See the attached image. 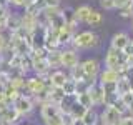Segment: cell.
I'll return each mask as SVG.
<instances>
[{
	"label": "cell",
	"instance_id": "9c48e42d",
	"mask_svg": "<svg viewBox=\"0 0 133 125\" xmlns=\"http://www.w3.org/2000/svg\"><path fill=\"white\" fill-rule=\"evenodd\" d=\"M66 78H68V75L65 72H62V70H53V72H50L47 77H45V80H47L48 87H60L62 89Z\"/></svg>",
	"mask_w": 133,
	"mask_h": 125
},
{
	"label": "cell",
	"instance_id": "277c9868",
	"mask_svg": "<svg viewBox=\"0 0 133 125\" xmlns=\"http://www.w3.org/2000/svg\"><path fill=\"white\" fill-rule=\"evenodd\" d=\"M12 107H14L20 115H28L33 108H35V102H33V98L28 97V95H18V97L14 100Z\"/></svg>",
	"mask_w": 133,
	"mask_h": 125
},
{
	"label": "cell",
	"instance_id": "5bb4252c",
	"mask_svg": "<svg viewBox=\"0 0 133 125\" xmlns=\"http://www.w3.org/2000/svg\"><path fill=\"white\" fill-rule=\"evenodd\" d=\"M73 103H77V93H65L62 100L58 102V107H60V112L63 115H68L70 108L73 107Z\"/></svg>",
	"mask_w": 133,
	"mask_h": 125
},
{
	"label": "cell",
	"instance_id": "5b68a950",
	"mask_svg": "<svg viewBox=\"0 0 133 125\" xmlns=\"http://www.w3.org/2000/svg\"><path fill=\"white\" fill-rule=\"evenodd\" d=\"M125 64V53L122 50H116V48H110L105 55V65L107 68H113L118 70L120 65Z\"/></svg>",
	"mask_w": 133,
	"mask_h": 125
},
{
	"label": "cell",
	"instance_id": "d6a6232c",
	"mask_svg": "<svg viewBox=\"0 0 133 125\" xmlns=\"http://www.w3.org/2000/svg\"><path fill=\"white\" fill-rule=\"evenodd\" d=\"M27 0H10V5H15V7H25Z\"/></svg>",
	"mask_w": 133,
	"mask_h": 125
},
{
	"label": "cell",
	"instance_id": "6da1fadb",
	"mask_svg": "<svg viewBox=\"0 0 133 125\" xmlns=\"http://www.w3.org/2000/svg\"><path fill=\"white\" fill-rule=\"evenodd\" d=\"M40 115H42V120H43L45 125H58V123H63V117H65L60 112L58 103H53V102L40 103Z\"/></svg>",
	"mask_w": 133,
	"mask_h": 125
},
{
	"label": "cell",
	"instance_id": "3957f363",
	"mask_svg": "<svg viewBox=\"0 0 133 125\" xmlns=\"http://www.w3.org/2000/svg\"><path fill=\"white\" fill-rule=\"evenodd\" d=\"M122 117L123 115L120 114L115 107L105 105V110H103L102 117H100V122H97V125H120Z\"/></svg>",
	"mask_w": 133,
	"mask_h": 125
},
{
	"label": "cell",
	"instance_id": "ffe728a7",
	"mask_svg": "<svg viewBox=\"0 0 133 125\" xmlns=\"http://www.w3.org/2000/svg\"><path fill=\"white\" fill-rule=\"evenodd\" d=\"M70 78H73L75 82H80V80H85V72H83V67L82 64H77L75 67L70 68Z\"/></svg>",
	"mask_w": 133,
	"mask_h": 125
},
{
	"label": "cell",
	"instance_id": "f546056e",
	"mask_svg": "<svg viewBox=\"0 0 133 125\" xmlns=\"http://www.w3.org/2000/svg\"><path fill=\"white\" fill-rule=\"evenodd\" d=\"M45 2V8L47 7H58L60 5V0H43Z\"/></svg>",
	"mask_w": 133,
	"mask_h": 125
},
{
	"label": "cell",
	"instance_id": "cb8c5ba5",
	"mask_svg": "<svg viewBox=\"0 0 133 125\" xmlns=\"http://www.w3.org/2000/svg\"><path fill=\"white\" fill-rule=\"evenodd\" d=\"M100 87H102L105 97H107V95L118 93V85H116V82H105V83H100Z\"/></svg>",
	"mask_w": 133,
	"mask_h": 125
},
{
	"label": "cell",
	"instance_id": "ab89813d",
	"mask_svg": "<svg viewBox=\"0 0 133 125\" xmlns=\"http://www.w3.org/2000/svg\"><path fill=\"white\" fill-rule=\"evenodd\" d=\"M131 20H133V18H131Z\"/></svg>",
	"mask_w": 133,
	"mask_h": 125
},
{
	"label": "cell",
	"instance_id": "f1b7e54d",
	"mask_svg": "<svg viewBox=\"0 0 133 125\" xmlns=\"http://www.w3.org/2000/svg\"><path fill=\"white\" fill-rule=\"evenodd\" d=\"M100 5L105 10H113L115 8V0H100Z\"/></svg>",
	"mask_w": 133,
	"mask_h": 125
},
{
	"label": "cell",
	"instance_id": "d590c367",
	"mask_svg": "<svg viewBox=\"0 0 133 125\" xmlns=\"http://www.w3.org/2000/svg\"><path fill=\"white\" fill-rule=\"evenodd\" d=\"M2 10H3V8H2V7H0V12H2Z\"/></svg>",
	"mask_w": 133,
	"mask_h": 125
},
{
	"label": "cell",
	"instance_id": "ba28073f",
	"mask_svg": "<svg viewBox=\"0 0 133 125\" xmlns=\"http://www.w3.org/2000/svg\"><path fill=\"white\" fill-rule=\"evenodd\" d=\"M20 117L22 115H20L12 105H8V107L3 108V110H0V120L3 122V125H14V123L18 122Z\"/></svg>",
	"mask_w": 133,
	"mask_h": 125
},
{
	"label": "cell",
	"instance_id": "d6986e66",
	"mask_svg": "<svg viewBox=\"0 0 133 125\" xmlns=\"http://www.w3.org/2000/svg\"><path fill=\"white\" fill-rule=\"evenodd\" d=\"M90 12H91V8L88 5H82V7L75 8V20H77V23L78 22H87Z\"/></svg>",
	"mask_w": 133,
	"mask_h": 125
},
{
	"label": "cell",
	"instance_id": "4316f807",
	"mask_svg": "<svg viewBox=\"0 0 133 125\" xmlns=\"http://www.w3.org/2000/svg\"><path fill=\"white\" fill-rule=\"evenodd\" d=\"M85 23H88V25H100V23H102V14L91 8V12H90V15H88V18H87Z\"/></svg>",
	"mask_w": 133,
	"mask_h": 125
},
{
	"label": "cell",
	"instance_id": "44dd1931",
	"mask_svg": "<svg viewBox=\"0 0 133 125\" xmlns=\"http://www.w3.org/2000/svg\"><path fill=\"white\" fill-rule=\"evenodd\" d=\"M77 102L80 103V105H83L85 108H93V102H91V97H90L88 90L77 93Z\"/></svg>",
	"mask_w": 133,
	"mask_h": 125
},
{
	"label": "cell",
	"instance_id": "8fae6325",
	"mask_svg": "<svg viewBox=\"0 0 133 125\" xmlns=\"http://www.w3.org/2000/svg\"><path fill=\"white\" fill-rule=\"evenodd\" d=\"M20 25H22V28L27 33H30L32 30H35V27L38 25V20H37V15H33L30 14V12H27L25 10L23 12V15L20 17Z\"/></svg>",
	"mask_w": 133,
	"mask_h": 125
},
{
	"label": "cell",
	"instance_id": "83f0119b",
	"mask_svg": "<svg viewBox=\"0 0 133 125\" xmlns=\"http://www.w3.org/2000/svg\"><path fill=\"white\" fill-rule=\"evenodd\" d=\"M8 8H3L2 12H0V32L7 30V22H8Z\"/></svg>",
	"mask_w": 133,
	"mask_h": 125
},
{
	"label": "cell",
	"instance_id": "603a6c76",
	"mask_svg": "<svg viewBox=\"0 0 133 125\" xmlns=\"http://www.w3.org/2000/svg\"><path fill=\"white\" fill-rule=\"evenodd\" d=\"M82 122H83V125L97 123V122H98V115H97V112H95L93 108H88V110L85 112V115L82 117Z\"/></svg>",
	"mask_w": 133,
	"mask_h": 125
},
{
	"label": "cell",
	"instance_id": "7c38bea8",
	"mask_svg": "<svg viewBox=\"0 0 133 125\" xmlns=\"http://www.w3.org/2000/svg\"><path fill=\"white\" fill-rule=\"evenodd\" d=\"M78 64V55L75 50H62V58H60V67L65 68H72Z\"/></svg>",
	"mask_w": 133,
	"mask_h": 125
},
{
	"label": "cell",
	"instance_id": "8992f818",
	"mask_svg": "<svg viewBox=\"0 0 133 125\" xmlns=\"http://www.w3.org/2000/svg\"><path fill=\"white\" fill-rule=\"evenodd\" d=\"M82 67H83V72H85V80L88 83H95L97 77L100 75V64L93 58H88L82 64Z\"/></svg>",
	"mask_w": 133,
	"mask_h": 125
},
{
	"label": "cell",
	"instance_id": "9a60e30c",
	"mask_svg": "<svg viewBox=\"0 0 133 125\" xmlns=\"http://www.w3.org/2000/svg\"><path fill=\"white\" fill-rule=\"evenodd\" d=\"M130 37L127 35V33L120 32V33H115L113 39H111V48H116V50H125L127 48V45L130 43Z\"/></svg>",
	"mask_w": 133,
	"mask_h": 125
},
{
	"label": "cell",
	"instance_id": "4fadbf2b",
	"mask_svg": "<svg viewBox=\"0 0 133 125\" xmlns=\"http://www.w3.org/2000/svg\"><path fill=\"white\" fill-rule=\"evenodd\" d=\"M88 93H90V97H91L93 105H105V93H103L100 83H93V85L88 89Z\"/></svg>",
	"mask_w": 133,
	"mask_h": 125
},
{
	"label": "cell",
	"instance_id": "484cf974",
	"mask_svg": "<svg viewBox=\"0 0 133 125\" xmlns=\"http://www.w3.org/2000/svg\"><path fill=\"white\" fill-rule=\"evenodd\" d=\"M62 90H63V93H77V82L68 77L62 87Z\"/></svg>",
	"mask_w": 133,
	"mask_h": 125
},
{
	"label": "cell",
	"instance_id": "30bf717a",
	"mask_svg": "<svg viewBox=\"0 0 133 125\" xmlns=\"http://www.w3.org/2000/svg\"><path fill=\"white\" fill-rule=\"evenodd\" d=\"M57 32L58 30H55L52 27H45V50H57L60 47Z\"/></svg>",
	"mask_w": 133,
	"mask_h": 125
},
{
	"label": "cell",
	"instance_id": "ac0fdd59",
	"mask_svg": "<svg viewBox=\"0 0 133 125\" xmlns=\"http://www.w3.org/2000/svg\"><path fill=\"white\" fill-rule=\"evenodd\" d=\"M88 110V108H85L83 105H80V103H73V107L70 108V112H68V117L70 118H73V120H82V117L85 115V112Z\"/></svg>",
	"mask_w": 133,
	"mask_h": 125
},
{
	"label": "cell",
	"instance_id": "2e32d148",
	"mask_svg": "<svg viewBox=\"0 0 133 125\" xmlns=\"http://www.w3.org/2000/svg\"><path fill=\"white\" fill-rule=\"evenodd\" d=\"M60 58H62V50H47V62L50 70H57L60 67Z\"/></svg>",
	"mask_w": 133,
	"mask_h": 125
},
{
	"label": "cell",
	"instance_id": "d4e9b609",
	"mask_svg": "<svg viewBox=\"0 0 133 125\" xmlns=\"http://www.w3.org/2000/svg\"><path fill=\"white\" fill-rule=\"evenodd\" d=\"M62 15H63V20L65 23H70V25H77V20H75V10L70 7H66L62 10Z\"/></svg>",
	"mask_w": 133,
	"mask_h": 125
},
{
	"label": "cell",
	"instance_id": "52a82bcc",
	"mask_svg": "<svg viewBox=\"0 0 133 125\" xmlns=\"http://www.w3.org/2000/svg\"><path fill=\"white\" fill-rule=\"evenodd\" d=\"M73 35H75V25H70V23H65L60 30L57 32V37H58V43L60 45H68L72 43L73 40Z\"/></svg>",
	"mask_w": 133,
	"mask_h": 125
},
{
	"label": "cell",
	"instance_id": "836d02e7",
	"mask_svg": "<svg viewBox=\"0 0 133 125\" xmlns=\"http://www.w3.org/2000/svg\"><path fill=\"white\" fill-rule=\"evenodd\" d=\"M7 39H5V35H3V33L2 32H0V52H2V50H3V47H5V45H7Z\"/></svg>",
	"mask_w": 133,
	"mask_h": 125
},
{
	"label": "cell",
	"instance_id": "e0dca14e",
	"mask_svg": "<svg viewBox=\"0 0 133 125\" xmlns=\"http://www.w3.org/2000/svg\"><path fill=\"white\" fill-rule=\"evenodd\" d=\"M120 80V73L113 68H105L102 73H100V83L105 82H118Z\"/></svg>",
	"mask_w": 133,
	"mask_h": 125
},
{
	"label": "cell",
	"instance_id": "f35d334b",
	"mask_svg": "<svg viewBox=\"0 0 133 125\" xmlns=\"http://www.w3.org/2000/svg\"><path fill=\"white\" fill-rule=\"evenodd\" d=\"M131 95H133V90H131Z\"/></svg>",
	"mask_w": 133,
	"mask_h": 125
},
{
	"label": "cell",
	"instance_id": "7a4b0ae2",
	"mask_svg": "<svg viewBox=\"0 0 133 125\" xmlns=\"http://www.w3.org/2000/svg\"><path fill=\"white\" fill-rule=\"evenodd\" d=\"M72 45L77 50H87L91 47H97L98 45V37L95 35L93 32H80V33H75Z\"/></svg>",
	"mask_w": 133,
	"mask_h": 125
},
{
	"label": "cell",
	"instance_id": "e575fe53",
	"mask_svg": "<svg viewBox=\"0 0 133 125\" xmlns=\"http://www.w3.org/2000/svg\"><path fill=\"white\" fill-rule=\"evenodd\" d=\"M0 7H2V8H8V7H10V0H0Z\"/></svg>",
	"mask_w": 133,
	"mask_h": 125
},
{
	"label": "cell",
	"instance_id": "7402d4cb",
	"mask_svg": "<svg viewBox=\"0 0 133 125\" xmlns=\"http://www.w3.org/2000/svg\"><path fill=\"white\" fill-rule=\"evenodd\" d=\"M20 27H22V25H20V17H18V15H14V14H10V15H8L7 30L10 32V33H14L15 30H18Z\"/></svg>",
	"mask_w": 133,
	"mask_h": 125
},
{
	"label": "cell",
	"instance_id": "4dcf8cb0",
	"mask_svg": "<svg viewBox=\"0 0 133 125\" xmlns=\"http://www.w3.org/2000/svg\"><path fill=\"white\" fill-rule=\"evenodd\" d=\"M120 125H133V117H122Z\"/></svg>",
	"mask_w": 133,
	"mask_h": 125
},
{
	"label": "cell",
	"instance_id": "74e56055",
	"mask_svg": "<svg viewBox=\"0 0 133 125\" xmlns=\"http://www.w3.org/2000/svg\"><path fill=\"white\" fill-rule=\"evenodd\" d=\"M58 125H63V123H58Z\"/></svg>",
	"mask_w": 133,
	"mask_h": 125
},
{
	"label": "cell",
	"instance_id": "8d00e7d4",
	"mask_svg": "<svg viewBox=\"0 0 133 125\" xmlns=\"http://www.w3.org/2000/svg\"><path fill=\"white\" fill-rule=\"evenodd\" d=\"M91 125H97V123H91Z\"/></svg>",
	"mask_w": 133,
	"mask_h": 125
},
{
	"label": "cell",
	"instance_id": "1f68e13d",
	"mask_svg": "<svg viewBox=\"0 0 133 125\" xmlns=\"http://www.w3.org/2000/svg\"><path fill=\"white\" fill-rule=\"evenodd\" d=\"M128 2H130V0H115V8H118V10H120V8H123Z\"/></svg>",
	"mask_w": 133,
	"mask_h": 125
}]
</instances>
